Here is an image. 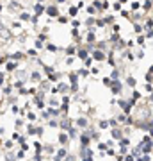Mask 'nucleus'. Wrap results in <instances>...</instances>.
Instances as JSON below:
<instances>
[{
    "label": "nucleus",
    "instance_id": "1",
    "mask_svg": "<svg viewBox=\"0 0 153 161\" xmlns=\"http://www.w3.org/2000/svg\"><path fill=\"white\" fill-rule=\"evenodd\" d=\"M48 14H53V16H55V14H57V11H55V7H50V9H48Z\"/></svg>",
    "mask_w": 153,
    "mask_h": 161
},
{
    "label": "nucleus",
    "instance_id": "2",
    "mask_svg": "<svg viewBox=\"0 0 153 161\" xmlns=\"http://www.w3.org/2000/svg\"><path fill=\"white\" fill-rule=\"evenodd\" d=\"M119 2H128V0H119Z\"/></svg>",
    "mask_w": 153,
    "mask_h": 161
}]
</instances>
